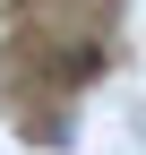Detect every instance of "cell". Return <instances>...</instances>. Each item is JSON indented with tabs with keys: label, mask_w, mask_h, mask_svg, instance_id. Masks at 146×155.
<instances>
[]
</instances>
